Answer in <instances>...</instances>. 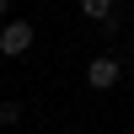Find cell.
<instances>
[{"mask_svg":"<svg viewBox=\"0 0 134 134\" xmlns=\"http://www.w3.org/2000/svg\"><path fill=\"white\" fill-rule=\"evenodd\" d=\"M81 11L91 21H107V27H118V11H113V0H81Z\"/></svg>","mask_w":134,"mask_h":134,"instance_id":"3","label":"cell"},{"mask_svg":"<svg viewBox=\"0 0 134 134\" xmlns=\"http://www.w3.org/2000/svg\"><path fill=\"white\" fill-rule=\"evenodd\" d=\"M118 81H124V64H118L113 54H97V59L86 64V86H91V91H113Z\"/></svg>","mask_w":134,"mask_h":134,"instance_id":"1","label":"cell"},{"mask_svg":"<svg viewBox=\"0 0 134 134\" xmlns=\"http://www.w3.org/2000/svg\"><path fill=\"white\" fill-rule=\"evenodd\" d=\"M0 124H21V102H0Z\"/></svg>","mask_w":134,"mask_h":134,"instance_id":"4","label":"cell"},{"mask_svg":"<svg viewBox=\"0 0 134 134\" xmlns=\"http://www.w3.org/2000/svg\"><path fill=\"white\" fill-rule=\"evenodd\" d=\"M32 38H38L32 21H5V27H0V54H5V59H21V54L32 48Z\"/></svg>","mask_w":134,"mask_h":134,"instance_id":"2","label":"cell"}]
</instances>
